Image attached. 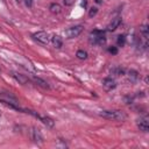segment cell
I'll return each mask as SVG.
<instances>
[{"label":"cell","instance_id":"5b68a950","mask_svg":"<svg viewBox=\"0 0 149 149\" xmlns=\"http://www.w3.org/2000/svg\"><path fill=\"white\" fill-rule=\"evenodd\" d=\"M33 37H34V40H36L37 42H40L43 45H47L49 43V36L45 31H37L33 35Z\"/></svg>","mask_w":149,"mask_h":149},{"label":"cell","instance_id":"2e32d148","mask_svg":"<svg viewBox=\"0 0 149 149\" xmlns=\"http://www.w3.org/2000/svg\"><path fill=\"white\" fill-rule=\"evenodd\" d=\"M76 56H77V58H79V59H86V58H87V52L84 51V50H78L77 54H76Z\"/></svg>","mask_w":149,"mask_h":149},{"label":"cell","instance_id":"d6986e66","mask_svg":"<svg viewBox=\"0 0 149 149\" xmlns=\"http://www.w3.org/2000/svg\"><path fill=\"white\" fill-rule=\"evenodd\" d=\"M97 13H98V8H97V7H92V8L90 9V12H88V16H90V17H93Z\"/></svg>","mask_w":149,"mask_h":149},{"label":"cell","instance_id":"30bf717a","mask_svg":"<svg viewBox=\"0 0 149 149\" xmlns=\"http://www.w3.org/2000/svg\"><path fill=\"white\" fill-rule=\"evenodd\" d=\"M48 128H52L54 127V125H55V122H54V120L52 119H50V118H48V116H42V115H40L38 114V116H37Z\"/></svg>","mask_w":149,"mask_h":149},{"label":"cell","instance_id":"ba28073f","mask_svg":"<svg viewBox=\"0 0 149 149\" xmlns=\"http://www.w3.org/2000/svg\"><path fill=\"white\" fill-rule=\"evenodd\" d=\"M137 127L142 132H148L149 130V121H148V118H141L140 120H137Z\"/></svg>","mask_w":149,"mask_h":149},{"label":"cell","instance_id":"8992f818","mask_svg":"<svg viewBox=\"0 0 149 149\" xmlns=\"http://www.w3.org/2000/svg\"><path fill=\"white\" fill-rule=\"evenodd\" d=\"M116 84H115V80L112 79V78H105L102 80V87L105 91H111L113 88H115Z\"/></svg>","mask_w":149,"mask_h":149},{"label":"cell","instance_id":"9a60e30c","mask_svg":"<svg viewBox=\"0 0 149 149\" xmlns=\"http://www.w3.org/2000/svg\"><path fill=\"white\" fill-rule=\"evenodd\" d=\"M50 12L54 13V14H59L62 12V7L58 5V3H51L50 7H49Z\"/></svg>","mask_w":149,"mask_h":149},{"label":"cell","instance_id":"4316f807","mask_svg":"<svg viewBox=\"0 0 149 149\" xmlns=\"http://www.w3.org/2000/svg\"><path fill=\"white\" fill-rule=\"evenodd\" d=\"M0 116H1V112H0Z\"/></svg>","mask_w":149,"mask_h":149},{"label":"cell","instance_id":"484cf974","mask_svg":"<svg viewBox=\"0 0 149 149\" xmlns=\"http://www.w3.org/2000/svg\"><path fill=\"white\" fill-rule=\"evenodd\" d=\"M16 1H21V0H16Z\"/></svg>","mask_w":149,"mask_h":149},{"label":"cell","instance_id":"7a4b0ae2","mask_svg":"<svg viewBox=\"0 0 149 149\" xmlns=\"http://www.w3.org/2000/svg\"><path fill=\"white\" fill-rule=\"evenodd\" d=\"M106 42V37H105V33L102 30H93L90 34V43L95 44V45H102Z\"/></svg>","mask_w":149,"mask_h":149},{"label":"cell","instance_id":"44dd1931","mask_svg":"<svg viewBox=\"0 0 149 149\" xmlns=\"http://www.w3.org/2000/svg\"><path fill=\"white\" fill-rule=\"evenodd\" d=\"M108 51H109L111 54H113V55L118 54V49H116L115 47H109V48H108Z\"/></svg>","mask_w":149,"mask_h":149},{"label":"cell","instance_id":"e0dca14e","mask_svg":"<svg viewBox=\"0 0 149 149\" xmlns=\"http://www.w3.org/2000/svg\"><path fill=\"white\" fill-rule=\"evenodd\" d=\"M111 73H113L114 76H120V74H123V70L120 68H114L111 70Z\"/></svg>","mask_w":149,"mask_h":149},{"label":"cell","instance_id":"3957f363","mask_svg":"<svg viewBox=\"0 0 149 149\" xmlns=\"http://www.w3.org/2000/svg\"><path fill=\"white\" fill-rule=\"evenodd\" d=\"M0 100H1L3 104H6V105L10 106L12 108L19 109V107H17L19 101H17V100H16V98H15V97H13L10 93H0Z\"/></svg>","mask_w":149,"mask_h":149},{"label":"cell","instance_id":"4fadbf2b","mask_svg":"<svg viewBox=\"0 0 149 149\" xmlns=\"http://www.w3.org/2000/svg\"><path fill=\"white\" fill-rule=\"evenodd\" d=\"M140 34L143 38H148L149 37V27L147 24H142L140 27Z\"/></svg>","mask_w":149,"mask_h":149},{"label":"cell","instance_id":"ac0fdd59","mask_svg":"<svg viewBox=\"0 0 149 149\" xmlns=\"http://www.w3.org/2000/svg\"><path fill=\"white\" fill-rule=\"evenodd\" d=\"M125 43H126V37H125L123 35L118 36V45L123 47V45H125Z\"/></svg>","mask_w":149,"mask_h":149},{"label":"cell","instance_id":"7402d4cb","mask_svg":"<svg viewBox=\"0 0 149 149\" xmlns=\"http://www.w3.org/2000/svg\"><path fill=\"white\" fill-rule=\"evenodd\" d=\"M63 2H64L65 6H71L74 2V0H63Z\"/></svg>","mask_w":149,"mask_h":149},{"label":"cell","instance_id":"9c48e42d","mask_svg":"<svg viewBox=\"0 0 149 149\" xmlns=\"http://www.w3.org/2000/svg\"><path fill=\"white\" fill-rule=\"evenodd\" d=\"M31 139H33L35 142H42L43 136H42L40 129H37V128H33V129H31Z\"/></svg>","mask_w":149,"mask_h":149},{"label":"cell","instance_id":"ffe728a7","mask_svg":"<svg viewBox=\"0 0 149 149\" xmlns=\"http://www.w3.org/2000/svg\"><path fill=\"white\" fill-rule=\"evenodd\" d=\"M129 77H132V78L135 80V79H137L139 76H137V72H136V71H133V70H132V71H129Z\"/></svg>","mask_w":149,"mask_h":149},{"label":"cell","instance_id":"603a6c76","mask_svg":"<svg viewBox=\"0 0 149 149\" xmlns=\"http://www.w3.org/2000/svg\"><path fill=\"white\" fill-rule=\"evenodd\" d=\"M24 3L27 7H31L33 6V0H24Z\"/></svg>","mask_w":149,"mask_h":149},{"label":"cell","instance_id":"6da1fadb","mask_svg":"<svg viewBox=\"0 0 149 149\" xmlns=\"http://www.w3.org/2000/svg\"><path fill=\"white\" fill-rule=\"evenodd\" d=\"M99 115L105 119L115 121H125L127 119V114L123 111H101Z\"/></svg>","mask_w":149,"mask_h":149},{"label":"cell","instance_id":"5bb4252c","mask_svg":"<svg viewBox=\"0 0 149 149\" xmlns=\"http://www.w3.org/2000/svg\"><path fill=\"white\" fill-rule=\"evenodd\" d=\"M51 42H52L54 47H55V48H57V49H59V48L62 47V38H61L58 35H55V36H52V38H51Z\"/></svg>","mask_w":149,"mask_h":149},{"label":"cell","instance_id":"d4e9b609","mask_svg":"<svg viewBox=\"0 0 149 149\" xmlns=\"http://www.w3.org/2000/svg\"><path fill=\"white\" fill-rule=\"evenodd\" d=\"M95 1H97L98 3H101V0H95Z\"/></svg>","mask_w":149,"mask_h":149},{"label":"cell","instance_id":"7c38bea8","mask_svg":"<svg viewBox=\"0 0 149 149\" xmlns=\"http://www.w3.org/2000/svg\"><path fill=\"white\" fill-rule=\"evenodd\" d=\"M13 77H14L20 84H27V83H28V78H27L26 76H23V74H20V73L14 72V73H13Z\"/></svg>","mask_w":149,"mask_h":149},{"label":"cell","instance_id":"277c9868","mask_svg":"<svg viewBox=\"0 0 149 149\" xmlns=\"http://www.w3.org/2000/svg\"><path fill=\"white\" fill-rule=\"evenodd\" d=\"M81 31H83V26L78 24V26H74V27H71V28L66 29L64 31V34L68 38H74L77 36H79L81 34Z\"/></svg>","mask_w":149,"mask_h":149},{"label":"cell","instance_id":"8fae6325","mask_svg":"<svg viewBox=\"0 0 149 149\" xmlns=\"http://www.w3.org/2000/svg\"><path fill=\"white\" fill-rule=\"evenodd\" d=\"M33 81L34 83H36L38 86H41V87H43V88H49V85H48V83L45 81V80H43V79H41L40 77H35V76H33Z\"/></svg>","mask_w":149,"mask_h":149},{"label":"cell","instance_id":"52a82bcc","mask_svg":"<svg viewBox=\"0 0 149 149\" xmlns=\"http://www.w3.org/2000/svg\"><path fill=\"white\" fill-rule=\"evenodd\" d=\"M121 24V17H115L108 24H107V31H114L116 28H119V26Z\"/></svg>","mask_w":149,"mask_h":149},{"label":"cell","instance_id":"cb8c5ba5","mask_svg":"<svg viewBox=\"0 0 149 149\" xmlns=\"http://www.w3.org/2000/svg\"><path fill=\"white\" fill-rule=\"evenodd\" d=\"M86 5H87V1H86V0H81V6H83L84 8L86 7Z\"/></svg>","mask_w":149,"mask_h":149}]
</instances>
